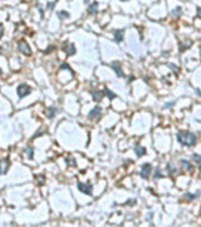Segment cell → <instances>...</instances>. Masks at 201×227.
I'll return each mask as SVG.
<instances>
[{
    "mask_svg": "<svg viewBox=\"0 0 201 227\" xmlns=\"http://www.w3.org/2000/svg\"><path fill=\"white\" fill-rule=\"evenodd\" d=\"M151 170H152V165H151L150 163H145V164L141 167V172H140L141 178L147 179V178H149V176L151 174Z\"/></svg>",
    "mask_w": 201,
    "mask_h": 227,
    "instance_id": "cell-4",
    "label": "cell"
},
{
    "mask_svg": "<svg viewBox=\"0 0 201 227\" xmlns=\"http://www.w3.org/2000/svg\"><path fill=\"white\" fill-rule=\"evenodd\" d=\"M43 183H44V177L38 178V184H43Z\"/></svg>",
    "mask_w": 201,
    "mask_h": 227,
    "instance_id": "cell-27",
    "label": "cell"
},
{
    "mask_svg": "<svg viewBox=\"0 0 201 227\" xmlns=\"http://www.w3.org/2000/svg\"><path fill=\"white\" fill-rule=\"evenodd\" d=\"M111 67L114 70V72H116L117 77H123V76H125V75H123V72H122V70H121V67H119V63H118V62H113V63H111Z\"/></svg>",
    "mask_w": 201,
    "mask_h": 227,
    "instance_id": "cell-9",
    "label": "cell"
},
{
    "mask_svg": "<svg viewBox=\"0 0 201 227\" xmlns=\"http://www.w3.org/2000/svg\"><path fill=\"white\" fill-rule=\"evenodd\" d=\"M84 3H89V0H84Z\"/></svg>",
    "mask_w": 201,
    "mask_h": 227,
    "instance_id": "cell-31",
    "label": "cell"
},
{
    "mask_svg": "<svg viewBox=\"0 0 201 227\" xmlns=\"http://www.w3.org/2000/svg\"><path fill=\"white\" fill-rule=\"evenodd\" d=\"M180 164H181V167H182L185 170H187V172H192V169H194L192 164H191L190 162H187V160H185V159L180 160Z\"/></svg>",
    "mask_w": 201,
    "mask_h": 227,
    "instance_id": "cell-11",
    "label": "cell"
},
{
    "mask_svg": "<svg viewBox=\"0 0 201 227\" xmlns=\"http://www.w3.org/2000/svg\"><path fill=\"white\" fill-rule=\"evenodd\" d=\"M2 73H3V72H2V68H0V76H2Z\"/></svg>",
    "mask_w": 201,
    "mask_h": 227,
    "instance_id": "cell-32",
    "label": "cell"
},
{
    "mask_svg": "<svg viewBox=\"0 0 201 227\" xmlns=\"http://www.w3.org/2000/svg\"><path fill=\"white\" fill-rule=\"evenodd\" d=\"M177 141L184 146H194L196 144V135L190 131H180L177 134Z\"/></svg>",
    "mask_w": 201,
    "mask_h": 227,
    "instance_id": "cell-1",
    "label": "cell"
},
{
    "mask_svg": "<svg viewBox=\"0 0 201 227\" xmlns=\"http://www.w3.org/2000/svg\"><path fill=\"white\" fill-rule=\"evenodd\" d=\"M155 178H162V174H161L160 169H156V172H155Z\"/></svg>",
    "mask_w": 201,
    "mask_h": 227,
    "instance_id": "cell-24",
    "label": "cell"
},
{
    "mask_svg": "<svg viewBox=\"0 0 201 227\" xmlns=\"http://www.w3.org/2000/svg\"><path fill=\"white\" fill-rule=\"evenodd\" d=\"M121 2H128V0H121Z\"/></svg>",
    "mask_w": 201,
    "mask_h": 227,
    "instance_id": "cell-33",
    "label": "cell"
},
{
    "mask_svg": "<svg viewBox=\"0 0 201 227\" xmlns=\"http://www.w3.org/2000/svg\"><path fill=\"white\" fill-rule=\"evenodd\" d=\"M64 51L67 53V56H73L75 53V47L74 44H71V43H67L65 47H64Z\"/></svg>",
    "mask_w": 201,
    "mask_h": 227,
    "instance_id": "cell-10",
    "label": "cell"
},
{
    "mask_svg": "<svg viewBox=\"0 0 201 227\" xmlns=\"http://www.w3.org/2000/svg\"><path fill=\"white\" fill-rule=\"evenodd\" d=\"M3 34H4V26H3V25H0V38L3 37Z\"/></svg>",
    "mask_w": 201,
    "mask_h": 227,
    "instance_id": "cell-26",
    "label": "cell"
},
{
    "mask_svg": "<svg viewBox=\"0 0 201 227\" xmlns=\"http://www.w3.org/2000/svg\"><path fill=\"white\" fill-rule=\"evenodd\" d=\"M78 189L80 192H83L84 194H88V196H92V191H93V187L89 184V183H78L77 184Z\"/></svg>",
    "mask_w": 201,
    "mask_h": 227,
    "instance_id": "cell-5",
    "label": "cell"
},
{
    "mask_svg": "<svg viewBox=\"0 0 201 227\" xmlns=\"http://www.w3.org/2000/svg\"><path fill=\"white\" fill-rule=\"evenodd\" d=\"M101 114H102V109H101V106H95L92 110H91V112L88 114V119H91V120H95V119H98L99 116H101Z\"/></svg>",
    "mask_w": 201,
    "mask_h": 227,
    "instance_id": "cell-6",
    "label": "cell"
},
{
    "mask_svg": "<svg viewBox=\"0 0 201 227\" xmlns=\"http://www.w3.org/2000/svg\"><path fill=\"white\" fill-rule=\"evenodd\" d=\"M192 159L195 160V163H196V164H200V162H201V156H200L199 154H192Z\"/></svg>",
    "mask_w": 201,
    "mask_h": 227,
    "instance_id": "cell-21",
    "label": "cell"
},
{
    "mask_svg": "<svg viewBox=\"0 0 201 227\" xmlns=\"http://www.w3.org/2000/svg\"><path fill=\"white\" fill-rule=\"evenodd\" d=\"M58 17H59L60 19H62V18H68L69 14H68L67 11H59V13H58Z\"/></svg>",
    "mask_w": 201,
    "mask_h": 227,
    "instance_id": "cell-22",
    "label": "cell"
},
{
    "mask_svg": "<svg viewBox=\"0 0 201 227\" xmlns=\"http://www.w3.org/2000/svg\"><path fill=\"white\" fill-rule=\"evenodd\" d=\"M103 93H104V95H106L107 97H108L110 100H113V99H116V97H117V96H116V93H113V92H112V91H110L108 88H104V90H103Z\"/></svg>",
    "mask_w": 201,
    "mask_h": 227,
    "instance_id": "cell-15",
    "label": "cell"
},
{
    "mask_svg": "<svg viewBox=\"0 0 201 227\" xmlns=\"http://www.w3.org/2000/svg\"><path fill=\"white\" fill-rule=\"evenodd\" d=\"M123 34H125V29H117V30H114V33H113L114 41H116L117 43L122 42V41H123Z\"/></svg>",
    "mask_w": 201,
    "mask_h": 227,
    "instance_id": "cell-8",
    "label": "cell"
},
{
    "mask_svg": "<svg viewBox=\"0 0 201 227\" xmlns=\"http://www.w3.org/2000/svg\"><path fill=\"white\" fill-rule=\"evenodd\" d=\"M60 70H68V71H69L72 75H74V73H73V71H72V68H71V67H69V66L67 64V63H63V64H60Z\"/></svg>",
    "mask_w": 201,
    "mask_h": 227,
    "instance_id": "cell-20",
    "label": "cell"
},
{
    "mask_svg": "<svg viewBox=\"0 0 201 227\" xmlns=\"http://www.w3.org/2000/svg\"><path fill=\"white\" fill-rule=\"evenodd\" d=\"M199 194H190V193H185V198H189V199H194L196 198Z\"/></svg>",
    "mask_w": 201,
    "mask_h": 227,
    "instance_id": "cell-23",
    "label": "cell"
},
{
    "mask_svg": "<svg viewBox=\"0 0 201 227\" xmlns=\"http://www.w3.org/2000/svg\"><path fill=\"white\" fill-rule=\"evenodd\" d=\"M167 170H168V174L170 176H175L176 173H177V169L173 167V165H171V164H167Z\"/></svg>",
    "mask_w": 201,
    "mask_h": 227,
    "instance_id": "cell-17",
    "label": "cell"
},
{
    "mask_svg": "<svg viewBox=\"0 0 201 227\" xmlns=\"http://www.w3.org/2000/svg\"><path fill=\"white\" fill-rule=\"evenodd\" d=\"M91 93H92L93 100H95L96 102L101 101V100H102V97H103V91H97V90H95V91H92Z\"/></svg>",
    "mask_w": 201,
    "mask_h": 227,
    "instance_id": "cell-12",
    "label": "cell"
},
{
    "mask_svg": "<svg viewBox=\"0 0 201 227\" xmlns=\"http://www.w3.org/2000/svg\"><path fill=\"white\" fill-rule=\"evenodd\" d=\"M25 152H26V155H28L29 159H33L34 158V149L32 148V146H30V148H26Z\"/></svg>",
    "mask_w": 201,
    "mask_h": 227,
    "instance_id": "cell-18",
    "label": "cell"
},
{
    "mask_svg": "<svg viewBox=\"0 0 201 227\" xmlns=\"http://www.w3.org/2000/svg\"><path fill=\"white\" fill-rule=\"evenodd\" d=\"M135 152H136V155L137 156H143L146 154V149L143 146H140V145H136L135 146Z\"/></svg>",
    "mask_w": 201,
    "mask_h": 227,
    "instance_id": "cell-13",
    "label": "cell"
},
{
    "mask_svg": "<svg viewBox=\"0 0 201 227\" xmlns=\"http://www.w3.org/2000/svg\"><path fill=\"white\" fill-rule=\"evenodd\" d=\"M50 49H54V47H49V48H48V49L45 51V53H49V52H52Z\"/></svg>",
    "mask_w": 201,
    "mask_h": 227,
    "instance_id": "cell-29",
    "label": "cell"
},
{
    "mask_svg": "<svg viewBox=\"0 0 201 227\" xmlns=\"http://www.w3.org/2000/svg\"><path fill=\"white\" fill-rule=\"evenodd\" d=\"M17 92H18V96H19L20 99H23V97H25V96L30 95L32 88H30L28 85L21 83V85H19V86H18V90H17Z\"/></svg>",
    "mask_w": 201,
    "mask_h": 227,
    "instance_id": "cell-2",
    "label": "cell"
},
{
    "mask_svg": "<svg viewBox=\"0 0 201 227\" xmlns=\"http://www.w3.org/2000/svg\"><path fill=\"white\" fill-rule=\"evenodd\" d=\"M150 218H152V213H150V215L147 216V220H150Z\"/></svg>",
    "mask_w": 201,
    "mask_h": 227,
    "instance_id": "cell-30",
    "label": "cell"
},
{
    "mask_svg": "<svg viewBox=\"0 0 201 227\" xmlns=\"http://www.w3.org/2000/svg\"><path fill=\"white\" fill-rule=\"evenodd\" d=\"M18 51L21 53V55H24V56H30L32 55V49H30L29 44L26 43L25 41H20L18 43Z\"/></svg>",
    "mask_w": 201,
    "mask_h": 227,
    "instance_id": "cell-3",
    "label": "cell"
},
{
    "mask_svg": "<svg viewBox=\"0 0 201 227\" xmlns=\"http://www.w3.org/2000/svg\"><path fill=\"white\" fill-rule=\"evenodd\" d=\"M135 205H136V201H135V199H131V201L127 202V206H135Z\"/></svg>",
    "mask_w": 201,
    "mask_h": 227,
    "instance_id": "cell-25",
    "label": "cell"
},
{
    "mask_svg": "<svg viewBox=\"0 0 201 227\" xmlns=\"http://www.w3.org/2000/svg\"><path fill=\"white\" fill-rule=\"evenodd\" d=\"M9 165H10V162H9L8 158H5V159H3V160H0V176L6 174V172H8V169H9Z\"/></svg>",
    "mask_w": 201,
    "mask_h": 227,
    "instance_id": "cell-7",
    "label": "cell"
},
{
    "mask_svg": "<svg viewBox=\"0 0 201 227\" xmlns=\"http://www.w3.org/2000/svg\"><path fill=\"white\" fill-rule=\"evenodd\" d=\"M54 4H56V3H53V4L49 3V4H48V8H49V9H53V8H54Z\"/></svg>",
    "mask_w": 201,
    "mask_h": 227,
    "instance_id": "cell-28",
    "label": "cell"
},
{
    "mask_svg": "<svg viewBox=\"0 0 201 227\" xmlns=\"http://www.w3.org/2000/svg\"><path fill=\"white\" fill-rule=\"evenodd\" d=\"M67 164H68V165H72V167H75V165H77L75 160H74L73 158H67Z\"/></svg>",
    "mask_w": 201,
    "mask_h": 227,
    "instance_id": "cell-19",
    "label": "cell"
},
{
    "mask_svg": "<svg viewBox=\"0 0 201 227\" xmlns=\"http://www.w3.org/2000/svg\"><path fill=\"white\" fill-rule=\"evenodd\" d=\"M97 10H98V3H93V4L88 8V14L95 15L96 13H97Z\"/></svg>",
    "mask_w": 201,
    "mask_h": 227,
    "instance_id": "cell-14",
    "label": "cell"
},
{
    "mask_svg": "<svg viewBox=\"0 0 201 227\" xmlns=\"http://www.w3.org/2000/svg\"><path fill=\"white\" fill-rule=\"evenodd\" d=\"M56 114H57V109L56 107H49L48 110H47V116L49 117V119H53L56 116Z\"/></svg>",
    "mask_w": 201,
    "mask_h": 227,
    "instance_id": "cell-16",
    "label": "cell"
}]
</instances>
